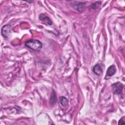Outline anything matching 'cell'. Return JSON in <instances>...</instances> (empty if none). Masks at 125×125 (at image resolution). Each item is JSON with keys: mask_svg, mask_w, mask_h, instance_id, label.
I'll list each match as a JSON object with an SVG mask.
<instances>
[{"mask_svg": "<svg viewBox=\"0 0 125 125\" xmlns=\"http://www.w3.org/2000/svg\"><path fill=\"white\" fill-rule=\"evenodd\" d=\"M25 45L27 48L35 51H40L42 46V42L36 39H31L27 41L25 43Z\"/></svg>", "mask_w": 125, "mask_h": 125, "instance_id": "6da1fadb", "label": "cell"}, {"mask_svg": "<svg viewBox=\"0 0 125 125\" xmlns=\"http://www.w3.org/2000/svg\"><path fill=\"white\" fill-rule=\"evenodd\" d=\"M86 4V3L85 2L79 1H75L72 4V7L73 9L78 12H82L85 8Z\"/></svg>", "mask_w": 125, "mask_h": 125, "instance_id": "7a4b0ae2", "label": "cell"}, {"mask_svg": "<svg viewBox=\"0 0 125 125\" xmlns=\"http://www.w3.org/2000/svg\"><path fill=\"white\" fill-rule=\"evenodd\" d=\"M111 87L114 94L120 95L122 92L124 85L120 82H117L112 84L111 85Z\"/></svg>", "mask_w": 125, "mask_h": 125, "instance_id": "3957f363", "label": "cell"}, {"mask_svg": "<svg viewBox=\"0 0 125 125\" xmlns=\"http://www.w3.org/2000/svg\"><path fill=\"white\" fill-rule=\"evenodd\" d=\"M11 26L9 24L4 25L1 29V34L3 37L6 38H8L11 34Z\"/></svg>", "mask_w": 125, "mask_h": 125, "instance_id": "277c9868", "label": "cell"}, {"mask_svg": "<svg viewBox=\"0 0 125 125\" xmlns=\"http://www.w3.org/2000/svg\"><path fill=\"white\" fill-rule=\"evenodd\" d=\"M39 18L41 21L46 25H51L52 24V21H51L50 18L46 16L44 14H41L39 15Z\"/></svg>", "mask_w": 125, "mask_h": 125, "instance_id": "5b68a950", "label": "cell"}, {"mask_svg": "<svg viewBox=\"0 0 125 125\" xmlns=\"http://www.w3.org/2000/svg\"><path fill=\"white\" fill-rule=\"evenodd\" d=\"M93 71L97 76H101L103 72V68L100 64H96L94 66L93 68Z\"/></svg>", "mask_w": 125, "mask_h": 125, "instance_id": "8992f818", "label": "cell"}, {"mask_svg": "<svg viewBox=\"0 0 125 125\" xmlns=\"http://www.w3.org/2000/svg\"><path fill=\"white\" fill-rule=\"evenodd\" d=\"M116 71V67L114 65H111L110 66L106 71V77H111L113 75L115 74Z\"/></svg>", "mask_w": 125, "mask_h": 125, "instance_id": "52a82bcc", "label": "cell"}, {"mask_svg": "<svg viewBox=\"0 0 125 125\" xmlns=\"http://www.w3.org/2000/svg\"><path fill=\"white\" fill-rule=\"evenodd\" d=\"M57 101V96L56 95V94L54 91H52L51 96H50V103L52 105H54V104H56V102Z\"/></svg>", "mask_w": 125, "mask_h": 125, "instance_id": "ba28073f", "label": "cell"}, {"mask_svg": "<svg viewBox=\"0 0 125 125\" xmlns=\"http://www.w3.org/2000/svg\"><path fill=\"white\" fill-rule=\"evenodd\" d=\"M60 101L61 105L63 107H66L68 104V100L65 97H61L60 98Z\"/></svg>", "mask_w": 125, "mask_h": 125, "instance_id": "9c48e42d", "label": "cell"}, {"mask_svg": "<svg viewBox=\"0 0 125 125\" xmlns=\"http://www.w3.org/2000/svg\"><path fill=\"white\" fill-rule=\"evenodd\" d=\"M102 3V1H96L94 3H92L91 5H90V8L91 9H96L97 8H98L101 5Z\"/></svg>", "mask_w": 125, "mask_h": 125, "instance_id": "30bf717a", "label": "cell"}, {"mask_svg": "<svg viewBox=\"0 0 125 125\" xmlns=\"http://www.w3.org/2000/svg\"><path fill=\"white\" fill-rule=\"evenodd\" d=\"M118 124L119 125H124V124H125V122L123 120V119H121L119 120V121L118 122Z\"/></svg>", "mask_w": 125, "mask_h": 125, "instance_id": "8fae6325", "label": "cell"}]
</instances>
